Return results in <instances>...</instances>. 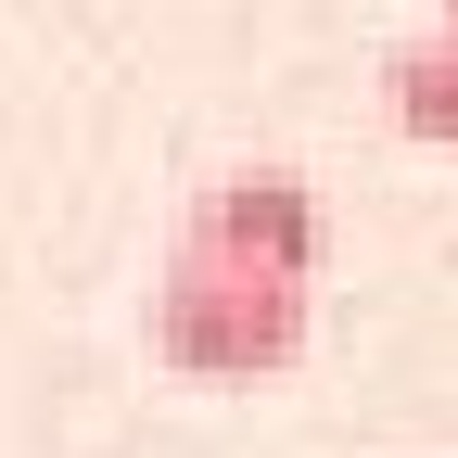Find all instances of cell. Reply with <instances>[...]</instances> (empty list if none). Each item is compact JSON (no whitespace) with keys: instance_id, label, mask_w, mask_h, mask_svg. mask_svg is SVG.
Here are the masks:
<instances>
[{"instance_id":"cell-1","label":"cell","mask_w":458,"mask_h":458,"mask_svg":"<svg viewBox=\"0 0 458 458\" xmlns=\"http://www.w3.org/2000/svg\"><path fill=\"white\" fill-rule=\"evenodd\" d=\"M153 357L204 382V394H242L280 382L306 357V280H267V267H216V255H165L153 280Z\"/></svg>"},{"instance_id":"cell-2","label":"cell","mask_w":458,"mask_h":458,"mask_svg":"<svg viewBox=\"0 0 458 458\" xmlns=\"http://www.w3.org/2000/svg\"><path fill=\"white\" fill-rule=\"evenodd\" d=\"M179 255L267 267V280H318V191L293 179V165H229V179H204V191H191Z\"/></svg>"},{"instance_id":"cell-3","label":"cell","mask_w":458,"mask_h":458,"mask_svg":"<svg viewBox=\"0 0 458 458\" xmlns=\"http://www.w3.org/2000/svg\"><path fill=\"white\" fill-rule=\"evenodd\" d=\"M382 102H394V128H408V140L458 153V26H433V38L394 51V64H382Z\"/></svg>"},{"instance_id":"cell-4","label":"cell","mask_w":458,"mask_h":458,"mask_svg":"<svg viewBox=\"0 0 458 458\" xmlns=\"http://www.w3.org/2000/svg\"><path fill=\"white\" fill-rule=\"evenodd\" d=\"M445 26H458V0H445Z\"/></svg>"}]
</instances>
